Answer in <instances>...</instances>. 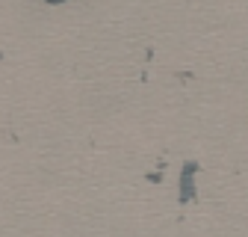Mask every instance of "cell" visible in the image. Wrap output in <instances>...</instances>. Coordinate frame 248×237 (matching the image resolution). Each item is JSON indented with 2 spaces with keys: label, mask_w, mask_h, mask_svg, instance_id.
Listing matches in <instances>:
<instances>
[{
  "label": "cell",
  "mask_w": 248,
  "mask_h": 237,
  "mask_svg": "<svg viewBox=\"0 0 248 237\" xmlns=\"http://www.w3.org/2000/svg\"><path fill=\"white\" fill-rule=\"evenodd\" d=\"M195 163H189V166H183V175H180V202H189V199H195Z\"/></svg>",
  "instance_id": "6da1fadb"
},
{
  "label": "cell",
  "mask_w": 248,
  "mask_h": 237,
  "mask_svg": "<svg viewBox=\"0 0 248 237\" xmlns=\"http://www.w3.org/2000/svg\"><path fill=\"white\" fill-rule=\"evenodd\" d=\"M47 3H59V0H47Z\"/></svg>",
  "instance_id": "7a4b0ae2"
}]
</instances>
